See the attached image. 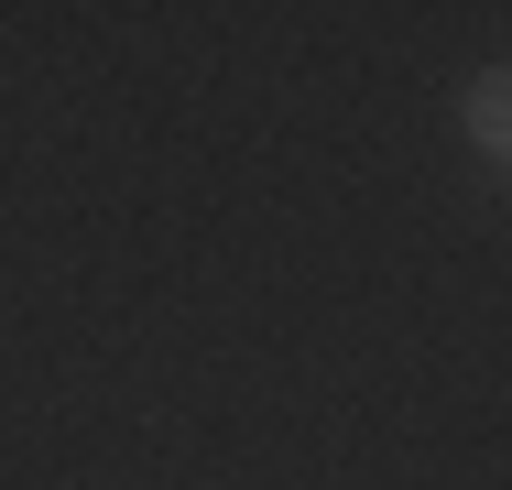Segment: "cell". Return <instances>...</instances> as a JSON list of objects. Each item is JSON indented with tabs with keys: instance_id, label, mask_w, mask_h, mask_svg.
Returning <instances> with one entry per match:
<instances>
[{
	"instance_id": "1",
	"label": "cell",
	"mask_w": 512,
	"mask_h": 490,
	"mask_svg": "<svg viewBox=\"0 0 512 490\" xmlns=\"http://www.w3.org/2000/svg\"><path fill=\"white\" fill-rule=\"evenodd\" d=\"M458 131H469V142H480L491 164L512 153V77H502V66H480V77L458 88Z\"/></svg>"
}]
</instances>
